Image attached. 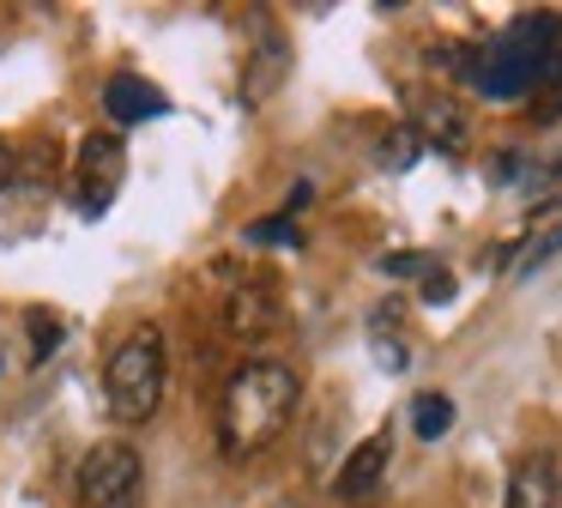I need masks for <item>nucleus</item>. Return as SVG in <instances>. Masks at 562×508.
Returning a JSON list of instances; mask_svg holds the SVG:
<instances>
[{
    "instance_id": "f257e3e1",
    "label": "nucleus",
    "mask_w": 562,
    "mask_h": 508,
    "mask_svg": "<svg viewBox=\"0 0 562 508\" xmlns=\"http://www.w3.org/2000/svg\"><path fill=\"white\" fill-rule=\"evenodd\" d=\"M296 399H303V382H296L291 363L279 357H255L224 382L218 399V442L231 460H255L260 448H272L296 418Z\"/></svg>"
},
{
    "instance_id": "f03ea898",
    "label": "nucleus",
    "mask_w": 562,
    "mask_h": 508,
    "mask_svg": "<svg viewBox=\"0 0 562 508\" xmlns=\"http://www.w3.org/2000/svg\"><path fill=\"white\" fill-rule=\"evenodd\" d=\"M562 85V12H520L508 31H496L477 48L472 91L490 103H514L526 91Z\"/></svg>"
},
{
    "instance_id": "7ed1b4c3",
    "label": "nucleus",
    "mask_w": 562,
    "mask_h": 508,
    "mask_svg": "<svg viewBox=\"0 0 562 508\" xmlns=\"http://www.w3.org/2000/svg\"><path fill=\"white\" fill-rule=\"evenodd\" d=\"M103 394H110V411L122 423H151L170 394V351H164L158 327H134L122 345L110 351V369H103Z\"/></svg>"
},
{
    "instance_id": "20e7f679",
    "label": "nucleus",
    "mask_w": 562,
    "mask_h": 508,
    "mask_svg": "<svg viewBox=\"0 0 562 508\" xmlns=\"http://www.w3.org/2000/svg\"><path fill=\"white\" fill-rule=\"evenodd\" d=\"M146 466L127 442H98L79 460V508H139Z\"/></svg>"
},
{
    "instance_id": "39448f33",
    "label": "nucleus",
    "mask_w": 562,
    "mask_h": 508,
    "mask_svg": "<svg viewBox=\"0 0 562 508\" xmlns=\"http://www.w3.org/2000/svg\"><path fill=\"white\" fill-rule=\"evenodd\" d=\"M122 169H127V145L115 133H86L79 140V206L103 212L122 188Z\"/></svg>"
},
{
    "instance_id": "423d86ee",
    "label": "nucleus",
    "mask_w": 562,
    "mask_h": 508,
    "mask_svg": "<svg viewBox=\"0 0 562 508\" xmlns=\"http://www.w3.org/2000/svg\"><path fill=\"white\" fill-rule=\"evenodd\" d=\"M387 460H393V435H387V430L363 435V442L345 454V466H339V478H333V490H339L345 503H363V496L375 490L381 478H387Z\"/></svg>"
},
{
    "instance_id": "0eeeda50",
    "label": "nucleus",
    "mask_w": 562,
    "mask_h": 508,
    "mask_svg": "<svg viewBox=\"0 0 562 508\" xmlns=\"http://www.w3.org/2000/svg\"><path fill=\"white\" fill-rule=\"evenodd\" d=\"M103 115H115V128H139V121H151V115H170V97H164L158 85L134 79V73H115V79L103 85Z\"/></svg>"
},
{
    "instance_id": "6e6552de",
    "label": "nucleus",
    "mask_w": 562,
    "mask_h": 508,
    "mask_svg": "<svg viewBox=\"0 0 562 508\" xmlns=\"http://www.w3.org/2000/svg\"><path fill=\"white\" fill-rule=\"evenodd\" d=\"M224 321H231L236 339H267L272 327H279V297H272V285H260V278L236 285V290H231V309H224Z\"/></svg>"
},
{
    "instance_id": "1a4fd4ad",
    "label": "nucleus",
    "mask_w": 562,
    "mask_h": 508,
    "mask_svg": "<svg viewBox=\"0 0 562 508\" xmlns=\"http://www.w3.org/2000/svg\"><path fill=\"white\" fill-rule=\"evenodd\" d=\"M502 508H557V466L544 454H526L508 478V503Z\"/></svg>"
},
{
    "instance_id": "9d476101",
    "label": "nucleus",
    "mask_w": 562,
    "mask_h": 508,
    "mask_svg": "<svg viewBox=\"0 0 562 508\" xmlns=\"http://www.w3.org/2000/svg\"><path fill=\"white\" fill-rule=\"evenodd\" d=\"M284 67H291V48H284L272 31H260V55H255V67H248V85H243L248 103H267V91L284 79Z\"/></svg>"
},
{
    "instance_id": "9b49d317",
    "label": "nucleus",
    "mask_w": 562,
    "mask_h": 508,
    "mask_svg": "<svg viewBox=\"0 0 562 508\" xmlns=\"http://www.w3.org/2000/svg\"><path fill=\"white\" fill-rule=\"evenodd\" d=\"M417 133H424V145H436V152H465V121L453 103H424Z\"/></svg>"
},
{
    "instance_id": "f8f14e48",
    "label": "nucleus",
    "mask_w": 562,
    "mask_h": 508,
    "mask_svg": "<svg viewBox=\"0 0 562 508\" xmlns=\"http://www.w3.org/2000/svg\"><path fill=\"white\" fill-rule=\"evenodd\" d=\"M412 430H417V442H441V435L453 430V399L448 394H417L412 399Z\"/></svg>"
},
{
    "instance_id": "ddd939ff",
    "label": "nucleus",
    "mask_w": 562,
    "mask_h": 508,
    "mask_svg": "<svg viewBox=\"0 0 562 508\" xmlns=\"http://www.w3.org/2000/svg\"><path fill=\"white\" fill-rule=\"evenodd\" d=\"M369 345H375V363H381V369H387V375L412 369V345L387 333V314H375V327H369Z\"/></svg>"
},
{
    "instance_id": "4468645a",
    "label": "nucleus",
    "mask_w": 562,
    "mask_h": 508,
    "mask_svg": "<svg viewBox=\"0 0 562 508\" xmlns=\"http://www.w3.org/2000/svg\"><path fill=\"white\" fill-rule=\"evenodd\" d=\"M557 249H562V206H550V224H544V230H538V236L520 249V273H538V266H544Z\"/></svg>"
},
{
    "instance_id": "2eb2a0df",
    "label": "nucleus",
    "mask_w": 562,
    "mask_h": 508,
    "mask_svg": "<svg viewBox=\"0 0 562 508\" xmlns=\"http://www.w3.org/2000/svg\"><path fill=\"white\" fill-rule=\"evenodd\" d=\"M417 152H424V133H417V128H393L387 140H381V169H412Z\"/></svg>"
},
{
    "instance_id": "dca6fc26",
    "label": "nucleus",
    "mask_w": 562,
    "mask_h": 508,
    "mask_svg": "<svg viewBox=\"0 0 562 508\" xmlns=\"http://www.w3.org/2000/svg\"><path fill=\"white\" fill-rule=\"evenodd\" d=\"M248 242H255V249H296V224L291 218H267V224H248Z\"/></svg>"
},
{
    "instance_id": "f3484780",
    "label": "nucleus",
    "mask_w": 562,
    "mask_h": 508,
    "mask_svg": "<svg viewBox=\"0 0 562 508\" xmlns=\"http://www.w3.org/2000/svg\"><path fill=\"white\" fill-rule=\"evenodd\" d=\"M381 273H387V278H429V273H436V261H429V254H417V249H400V254H387V261H381Z\"/></svg>"
},
{
    "instance_id": "a211bd4d",
    "label": "nucleus",
    "mask_w": 562,
    "mask_h": 508,
    "mask_svg": "<svg viewBox=\"0 0 562 508\" xmlns=\"http://www.w3.org/2000/svg\"><path fill=\"white\" fill-rule=\"evenodd\" d=\"M25 327H31V351H37V363L49 357L55 345H61V327H55L43 309H31V314H25Z\"/></svg>"
},
{
    "instance_id": "6ab92c4d",
    "label": "nucleus",
    "mask_w": 562,
    "mask_h": 508,
    "mask_svg": "<svg viewBox=\"0 0 562 508\" xmlns=\"http://www.w3.org/2000/svg\"><path fill=\"white\" fill-rule=\"evenodd\" d=\"M448 297H453V273H441V266H436V273L424 278V302H448Z\"/></svg>"
},
{
    "instance_id": "aec40b11",
    "label": "nucleus",
    "mask_w": 562,
    "mask_h": 508,
    "mask_svg": "<svg viewBox=\"0 0 562 508\" xmlns=\"http://www.w3.org/2000/svg\"><path fill=\"white\" fill-rule=\"evenodd\" d=\"M520 164H526L520 152H502L496 164H490V181H520Z\"/></svg>"
},
{
    "instance_id": "412c9836",
    "label": "nucleus",
    "mask_w": 562,
    "mask_h": 508,
    "mask_svg": "<svg viewBox=\"0 0 562 508\" xmlns=\"http://www.w3.org/2000/svg\"><path fill=\"white\" fill-rule=\"evenodd\" d=\"M7 181H13V145L0 140V188H7Z\"/></svg>"
},
{
    "instance_id": "4be33fe9",
    "label": "nucleus",
    "mask_w": 562,
    "mask_h": 508,
    "mask_svg": "<svg viewBox=\"0 0 562 508\" xmlns=\"http://www.w3.org/2000/svg\"><path fill=\"white\" fill-rule=\"evenodd\" d=\"M272 508H303V503H272Z\"/></svg>"
}]
</instances>
